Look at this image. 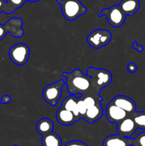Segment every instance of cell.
Instances as JSON below:
<instances>
[{"label": "cell", "mask_w": 145, "mask_h": 146, "mask_svg": "<svg viewBox=\"0 0 145 146\" xmlns=\"http://www.w3.org/2000/svg\"><path fill=\"white\" fill-rule=\"evenodd\" d=\"M62 76L66 79L65 85L71 95L79 97L91 95L99 97L100 91L92 86L90 76L80 69H75L71 73L63 72Z\"/></svg>", "instance_id": "cell-1"}, {"label": "cell", "mask_w": 145, "mask_h": 146, "mask_svg": "<svg viewBox=\"0 0 145 146\" xmlns=\"http://www.w3.org/2000/svg\"><path fill=\"white\" fill-rule=\"evenodd\" d=\"M61 5L64 18L68 21H74L85 14L88 9L80 0H56Z\"/></svg>", "instance_id": "cell-2"}, {"label": "cell", "mask_w": 145, "mask_h": 146, "mask_svg": "<svg viewBox=\"0 0 145 146\" xmlns=\"http://www.w3.org/2000/svg\"><path fill=\"white\" fill-rule=\"evenodd\" d=\"M87 74L90 76L92 86L99 91L109 86L112 82V74L106 69L88 67Z\"/></svg>", "instance_id": "cell-3"}, {"label": "cell", "mask_w": 145, "mask_h": 146, "mask_svg": "<svg viewBox=\"0 0 145 146\" xmlns=\"http://www.w3.org/2000/svg\"><path fill=\"white\" fill-rule=\"evenodd\" d=\"M65 85L63 80H58L53 84H49L44 88L42 96L47 104L55 106L62 95V88Z\"/></svg>", "instance_id": "cell-4"}, {"label": "cell", "mask_w": 145, "mask_h": 146, "mask_svg": "<svg viewBox=\"0 0 145 146\" xmlns=\"http://www.w3.org/2000/svg\"><path fill=\"white\" fill-rule=\"evenodd\" d=\"M105 16L108 23L114 28H118L122 26L126 20V14L122 11L119 5H114L108 9H103L98 14L100 17Z\"/></svg>", "instance_id": "cell-5"}, {"label": "cell", "mask_w": 145, "mask_h": 146, "mask_svg": "<svg viewBox=\"0 0 145 146\" xmlns=\"http://www.w3.org/2000/svg\"><path fill=\"white\" fill-rule=\"evenodd\" d=\"M23 20L20 18H11L5 24H0V41L9 33L13 37L21 38L24 36V31L22 29Z\"/></svg>", "instance_id": "cell-6"}, {"label": "cell", "mask_w": 145, "mask_h": 146, "mask_svg": "<svg viewBox=\"0 0 145 146\" xmlns=\"http://www.w3.org/2000/svg\"><path fill=\"white\" fill-rule=\"evenodd\" d=\"M112 38L110 31L107 29H95L87 36V42L94 48H100L108 45Z\"/></svg>", "instance_id": "cell-7"}, {"label": "cell", "mask_w": 145, "mask_h": 146, "mask_svg": "<svg viewBox=\"0 0 145 146\" xmlns=\"http://www.w3.org/2000/svg\"><path fill=\"white\" fill-rule=\"evenodd\" d=\"M29 55V47L24 43H19L12 46L9 51L10 59L14 64L18 66H23L26 64Z\"/></svg>", "instance_id": "cell-8"}, {"label": "cell", "mask_w": 145, "mask_h": 146, "mask_svg": "<svg viewBox=\"0 0 145 146\" xmlns=\"http://www.w3.org/2000/svg\"><path fill=\"white\" fill-rule=\"evenodd\" d=\"M105 115L109 122L118 123L129 115L127 113L112 103H109L105 108Z\"/></svg>", "instance_id": "cell-9"}, {"label": "cell", "mask_w": 145, "mask_h": 146, "mask_svg": "<svg viewBox=\"0 0 145 146\" xmlns=\"http://www.w3.org/2000/svg\"><path fill=\"white\" fill-rule=\"evenodd\" d=\"M136 128L137 127L130 115H128L125 119L117 123V131L118 134L127 138H131Z\"/></svg>", "instance_id": "cell-10"}, {"label": "cell", "mask_w": 145, "mask_h": 146, "mask_svg": "<svg viewBox=\"0 0 145 146\" xmlns=\"http://www.w3.org/2000/svg\"><path fill=\"white\" fill-rule=\"evenodd\" d=\"M111 103L123 109L129 115L136 111V104L134 101L126 96H117L112 100Z\"/></svg>", "instance_id": "cell-11"}, {"label": "cell", "mask_w": 145, "mask_h": 146, "mask_svg": "<svg viewBox=\"0 0 145 146\" xmlns=\"http://www.w3.org/2000/svg\"><path fill=\"white\" fill-rule=\"evenodd\" d=\"M134 143V139L115 134L106 137L103 141V146H131L133 145Z\"/></svg>", "instance_id": "cell-12"}, {"label": "cell", "mask_w": 145, "mask_h": 146, "mask_svg": "<svg viewBox=\"0 0 145 146\" xmlns=\"http://www.w3.org/2000/svg\"><path fill=\"white\" fill-rule=\"evenodd\" d=\"M102 115H103V110H102L101 102H99L87 109L86 113L82 117V119L85 120L89 123H92L100 119L102 117Z\"/></svg>", "instance_id": "cell-13"}, {"label": "cell", "mask_w": 145, "mask_h": 146, "mask_svg": "<svg viewBox=\"0 0 145 146\" xmlns=\"http://www.w3.org/2000/svg\"><path fill=\"white\" fill-rule=\"evenodd\" d=\"M56 119L63 125H71L79 121L78 118L71 111L61 107L56 112Z\"/></svg>", "instance_id": "cell-14"}, {"label": "cell", "mask_w": 145, "mask_h": 146, "mask_svg": "<svg viewBox=\"0 0 145 146\" xmlns=\"http://www.w3.org/2000/svg\"><path fill=\"white\" fill-rule=\"evenodd\" d=\"M119 7L126 16L132 17L139 10L140 3L139 0H122L119 2Z\"/></svg>", "instance_id": "cell-15"}, {"label": "cell", "mask_w": 145, "mask_h": 146, "mask_svg": "<svg viewBox=\"0 0 145 146\" xmlns=\"http://www.w3.org/2000/svg\"><path fill=\"white\" fill-rule=\"evenodd\" d=\"M79 98L72 95L66 97V98L63 101L62 104H61V107L64 108L65 109L68 110V111L72 112V113H73L78 119L80 120L81 118L80 117L79 113H78V100H79Z\"/></svg>", "instance_id": "cell-16"}, {"label": "cell", "mask_w": 145, "mask_h": 146, "mask_svg": "<svg viewBox=\"0 0 145 146\" xmlns=\"http://www.w3.org/2000/svg\"><path fill=\"white\" fill-rule=\"evenodd\" d=\"M36 129L37 132L41 134V135H45V134L49 133L53 131V123L49 118H41L37 122Z\"/></svg>", "instance_id": "cell-17"}, {"label": "cell", "mask_w": 145, "mask_h": 146, "mask_svg": "<svg viewBox=\"0 0 145 146\" xmlns=\"http://www.w3.org/2000/svg\"><path fill=\"white\" fill-rule=\"evenodd\" d=\"M41 143L42 146H63L61 138L53 131L42 135Z\"/></svg>", "instance_id": "cell-18"}, {"label": "cell", "mask_w": 145, "mask_h": 146, "mask_svg": "<svg viewBox=\"0 0 145 146\" xmlns=\"http://www.w3.org/2000/svg\"><path fill=\"white\" fill-rule=\"evenodd\" d=\"M27 0H7L5 14H12L17 9L20 8Z\"/></svg>", "instance_id": "cell-19"}, {"label": "cell", "mask_w": 145, "mask_h": 146, "mask_svg": "<svg viewBox=\"0 0 145 146\" xmlns=\"http://www.w3.org/2000/svg\"><path fill=\"white\" fill-rule=\"evenodd\" d=\"M130 116L134 121L136 127L139 129L145 131V111L142 112H136L135 111Z\"/></svg>", "instance_id": "cell-20"}, {"label": "cell", "mask_w": 145, "mask_h": 146, "mask_svg": "<svg viewBox=\"0 0 145 146\" xmlns=\"http://www.w3.org/2000/svg\"><path fill=\"white\" fill-rule=\"evenodd\" d=\"M81 97H82V100H83L84 104H85L87 109H88V108H90V107H92V106L95 105L97 103L102 102V98H101L100 96L97 97V96H94L88 95V96H81Z\"/></svg>", "instance_id": "cell-21"}, {"label": "cell", "mask_w": 145, "mask_h": 146, "mask_svg": "<svg viewBox=\"0 0 145 146\" xmlns=\"http://www.w3.org/2000/svg\"><path fill=\"white\" fill-rule=\"evenodd\" d=\"M78 113H79L80 117L81 119H82V117L85 115V113H86L87 108L85 106V104H84V101L82 100V97H80L79 100L78 101Z\"/></svg>", "instance_id": "cell-22"}, {"label": "cell", "mask_w": 145, "mask_h": 146, "mask_svg": "<svg viewBox=\"0 0 145 146\" xmlns=\"http://www.w3.org/2000/svg\"><path fill=\"white\" fill-rule=\"evenodd\" d=\"M134 145L139 146H145V131L141 133L134 138Z\"/></svg>", "instance_id": "cell-23"}, {"label": "cell", "mask_w": 145, "mask_h": 146, "mask_svg": "<svg viewBox=\"0 0 145 146\" xmlns=\"http://www.w3.org/2000/svg\"><path fill=\"white\" fill-rule=\"evenodd\" d=\"M64 146H88L86 143L80 141H72L67 143Z\"/></svg>", "instance_id": "cell-24"}, {"label": "cell", "mask_w": 145, "mask_h": 146, "mask_svg": "<svg viewBox=\"0 0 145 146\" xmlns=\"http://www.w3.org/2000/svg\"><path fill=\"white\" fill-rule=\"evenodd\" d=\"M127 68V71H129V73L134 74V73L136 72V70H137V66H136V64H135V63L130 62L128 64Z\"/></svg>", "instance_id": "cell-25"}, {"label": "cell", "mask_w": 145, "mask_h": 146, "mask_svg": "<svg viewBox=\"0 0 145 146\" xmlns=\"http://www.w3.org/2000/svg\"><path fill=\"white\" fill-rule=\"evenodd\" d=\"M11 101V97L9 95H5L1 98V101H0V104H9Z\"/></svg>", "instance_id": "cell-26"}, {"label": "cell", "mask_w": 145, "mask_h": 146, "mask_svg": "<svg viewBox=\"0 0 145 146\" xmlns=\"http://www.w3.org/2000/svg\"><path fill=\"white\" fill-rule=\"evenodd\" d=\"M7 7V0H0V14L1 12H5Z\"/></svg>", "instance_id": "cell-27"}, {"label": "cell", "mask_w": 145, "mask_h": 146, "mask_svg": "<svg viewBox=\"0 0 145 146\" xmlns=\"http://www.w3.org/2000/svg\"><path fill=\"white\" fill-rule=\"evenodd\" d=\"M132 48H133L134 49L136 50L137 51H139V52H142V51L144 50V47L142 46L137 44V42H136V41H134L133 42V44H132Z\"/></svg>", "instance_id": "cell-28"}, {"label": "cell", "mask_w": 145, "mask_h": 146, "mask_svg": "<svg viewBox=\"0 0 145 146\" xmlns=\"http://www.w3.org/2000/svg\"><path fill=\"white\" fill-rule=\"evenodd\" d=\"M28 1H31V2H36V1H40V0H27Z\"/></svg>", "instance_id": "cell-29"}, {"label": "cell", "mask_w": 145, "mask_h": 146, "mask_svg": "<svg viewBox=\"0 0 145 146\" xmlns=\"http://www.w3.org/2000/svg\"><path fill=\"white\" fill-rule=\"evenodd\" d=\"M14 146H18V145H14Z\"/></svg>", "instance_id": "cell-30"}]
</instances>
